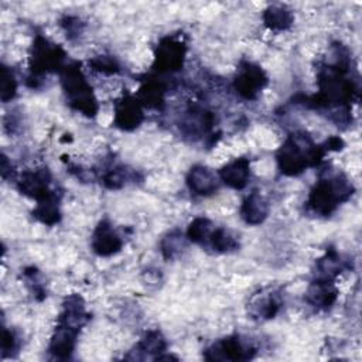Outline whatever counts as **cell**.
<instances>
[{"label":"cell","mask_w":362,"mask_h":362,"mask_svg":"<svg viewBox=\"0 0 362 362\" xmlns=\"http://www.w3.org/2000/svg\"><path fill=\"white\" fill-rule=\"evenodd\" d=\"M324 146L313 143L307 133L298 132L287 137L277 151V164L284 175H298L310 165H318L325 154Z\"/></svg>","instance_id":"obj_1"},{"label":"cell","mask_w":362,"mask_h":362,"mask_svg":"<svg viewBox=\"0 0 362 362\" xmlns=\"http://www.w3.org/2000/svg\"><path fill=\"white\" fill-rule=\"evenodd\" d=\"M354 194L349 180L341 174H329L318 180L308 195V206L318 215H331L341 202H345Z\"/></svg>","instance_id":"obj_2"},{"label":"cell","mask_w":362,"mask_h":362,"mask_svg":"<svg viewBox=\"0 0 362 362\" xmlns=\"http://www.w3.org/2000/svg\"><path fill=\"white\" fill-rule=\"evenodd\" d=\"M61 82L66 100L72 109L88 117H93L98 113V100L78 62H72L62 68Z\"/></svg>","instance_id":"obj_3"},{"label":"cell","mask_w":362,"mask_h":362,"mask_svg":"<svg viewBox=\"0 0 362 362\" xmlns=\"http://www.w3.org/2000/svg\"><path fill=\"white\" fill-rule=\"evenodd\" d=\"M65 59V51L57 45L49 42L47 38L38 35L33 44L31 54V76H40L48 72L59 71L62 68Z\"/></svg>","instance_id":"obj_4"},{"label":"cell","mask_w":362,"mask_h":362,"mask_svg":"<svg viewBox=\"0 0 362 362\" xmlns=\"http://www.w3.org/2000/svg\"><path fill=\"white\" fill-rule=\"evenodd\" d=\"M185 52V42L180 37H165L158 42L156 48L153 66L160 74L177 72L184 65Z\"/></svg>","instance_id":"obj_5"},{"label":"cell","mask_w":362,"mask_h":362,"mask_svg":"<svg viewBox=\"0 0 362 362\" xmlns=\"http://www.w3.org/2000/svg\"><path fill=\"white\" fill-rule=\"evenodd\" d=\"M256 354V348L245 342L239 335H230L214 342L205 351L208 361H247Z\"/></svg>","instance_id":"obj_6"},{"label":"cell","mask_w":362,"mask_h":362,"mask_svg":"<svg viewBox=\"0 0 362 362\" xmlns=\"http://www.w3.org/2000/svg\"><path fill=\"white\" fill-rule=\"evenodd\" d=\"M266 85L267 76L259 65L252 62H242V65L238 68V74L233 82L235 90L240 98L246 100L256 99Z\"/></svg>","instance_id":"obj_7"},{"label":"cell","mask_w":362,"mask_h":362,"mask_svg":"<svg viewBox=\"0 0 362 362\" xmlns=\"http://www.w3.org/2000/svg\"><path fill=\"white\" fill-rule=\"evenodd\" d=\"M79 327H75L64 320L58 318V324L49 341L48 352L55 359H68L76 344V337L79 334Z\"/></svg>","instance_id":"obj_8"},{"label":"cell","mask_w":362,"mask_h":362,"mask_svg":"<svg viewBox=\"0 0 362 362\" xmlns=\"http://www.w3.org/2000/svg\"><path fill=\"white\" fill-rule=\"evenodd\" d=\"M49 181L51 174L47 168H38L34 171H25L23 173L20 181H18V189L34 198L37 202L47 199L52 195H55V191L49 189Z\"/></svg>","instance_id":"obj_9"},{"label":"cell","mask_w":362,"mask_h":362,"mask_svg":"<svg viewBox=\"0 0 362 362\" xmlns=\"http://www.w3.org/2000/svg\"><path fill=\"white\" fill-rule=\"evenodd\" d=\"M144 119L143 105L134 96L126 95L115 106V124L123 130L136 129Z\"/></svg>","instance_id":"obj_10"},{"label":"cell","mask_w":362,"mask_h":362,"mask_svg":"<svg viewBox=\"0 0 362 362\" xmlns=\"http://www.w3.org/2000/svg\"><path fill=\"white\" fill-rule=\"evenodd\" d=\"M123 246L122 238L113 229L110 222L100 221L92 235V249L99 256H112Z\"/></svg>","instance_id":"obj_11"},{"label":"cell","mask_w":362,"mask_h":362,"mask_svg":"<svg viewBox=\"0 0 362 362\" xmlns=\"http://www.w3.org/2000/svg\"><path fill=\"white\" fill-rule=\"evenodd\" d=\"M187 184L194 194L206 197L218 189L219 180L211 168L202 164H197L189 170L187 175Z\"/></svg>","instance_id":"obj_12"},{"label":"cell","mask_w":362,"mask_h":362,"mask_svg":"<svg viewBox=\"0 0 362 362\" xmlns=\"http://www.w3.org/2000/svg\"><path fill=\"white\" fill-rule=\"evenodd\" d=\"M338 297V290L334 286L332 280L317 277L314 280L305 294V300L315 308L320 310H328L332 307Z\"/></svg>","instance_id":"obj_13"},{"label":"cell","mask_w":362,"mask_h":362,"mask_svg":"<svg viewBox=\"0 0 362 362\" xmlns=\"http://www.w3.org/2000/svg\"><path fill=\"white\" fill-rule=\"evenodd\" d=\"M249 177H250V164H249V160L245 157L230 161L219 171L221 181H223L228 187L235 189L245 188L249 181Z\"/></svg>","instance_id":"obj_14"},{"label":"cell","mask_w":362,"mask_h":362,"mask_svg":"<svg viewBox=\"0 0 362 362\" xmlns=\"http://www.w3.org/2000/svg\"><path fill=\"white\" fill-rule=\"evenodd\" d=\"M269 215V204L267 201L257 192L249 194L240 206V218L247 225H259Z\"/></svg>","instance_id":"obj_15"},{"label":"cell","mask_w":362,"mask_h":362,"mask_svg":"<svg viewBox=\"0 0 362 362\" xmlns=\"http://www.w3.org/2000/svg\"><path fill=\"white\" fill-rule=\"evenodd\" d=\"M280 310V298L279 294L273 291L255 294L249 303V313L253 318L270 320L273 318Z\"/></svg>","instance_id":"obj_16"},{"label":"cell","mask_w":362,"mask_h":362,"mask_svg":"<svg viewBox=\"0 0 362 362\" xmlns=\"http://www.w3.org/2000/svg\"><path fill=\"white\" fill-rule=\"evenodd\" d=\"M165 348H167V342H165V338L161 335V332L157 329H151L146 332L144 337L140 339V342L136 345V349L133 351L136 352V355L133 356V359H143L146 356H153L157 361L158 356L163 355Z\"/></svg>","instance_id":"obj_17"},{"label":"cell","mask_w":362,"mask_h":362,"mask_svg":"<svg viewBox=\"0 0 362 362\" xmlns=\"http://www.w3.org/2000/svg\"><path fill=\"white\" fill-rule=\"evenodd\" d=\"M263 21L273 31H284L293 24V13L283 4H272L264 10Z\"/></svg>","instance_id":"obj_18"},{"label":"cell","mask_w":362,"mask_h":362,"mask_svg":"<svg viewBox=\"0 0 362 362\" xmlns=\"http://www.w3.org/2000/svg\"><path fill=\"white\" fill-rule=\"evenodd\" d=\"M348 266L345 260H342L341 255H338L334 249L327 250L325 256L321 257L317 262V270H318V277L327 279V280H334L342 270H345Z\"/></svg>","instance_id":"obj_19"},{"label":"cell","mask_w":362,"mask_h":362,"mask_svg":"<svg viewBox=\"0 0 362 362\" xmlns=\"http://www.w3.org/2000/svg\"><path fill=\"white\" fill-rule=\"evenodd\" d=\"M205 243H208L214 250L222 253L236 250L239 247L236 236L226 228H214Z\"/></svg>","instance_id":"obj_20"},{"label":"cell","mask_w":362,"mask_h":362,"mask_svg":"<svg viewBox=\"0 0 362 362\" xmlns=\"http://www.w3.org/2000/svg\"><path fill=\"white\" fill-rule=\"evenodd\" d=\"M33 215L40 222H42L45 225H55L59 221V218H61L59 208H58L57 194L49 197V198H47V199H42V201L37 202V206L33 211Z\"/></svg>","instance_id":"obj_21"},{"label":"cell","mask_w":362,"mask_h":362,"mask_svg":"<svg viewBox=\"0 0 362 362\" xmlns=\"http://www.w3.org/2000/svg\"><path fill=\"white\" fill-rule=\"evenodd\" d=\"M164 85L161 82H146L139 92V100L143 106L148 107H160L164 98Z\"/></svg>","instance_id":"obj_22"},{"label":"cell","mask_w":362,"mask_h":362,"mask_svg":"<svg viewBox=\"0 0 362 362\" xmlns=\"http://www.w3.org/2000/svg\"><path fill=\"white\" fill-rule=\"evenodd\" d=\"M214 226H212V222L204 216H198L195 218L188 229H187V239L194 242V243H201L204 245L209 236V233L212 232Z\"/></svg>","instance_id":"obj_23"},{"label":"cell","mask_w":362,"mask_h":362,"mask_svg":"<svg viewBox=\"0 0 362 362\" xmlns=\"http://www.w3.org/2000/svg\"><path fill=\"white\" fill-rule=\"evenodd\" d=\"M185 247V239L182 232L173 230L161 240V252L165 259H174Z\"/></svg>","instance_id":"obj_24"},{"label":"cell","mask_w":362,"mask_h":362,"mask_svg":"<svg viewBox=\"0 0 362 362\" xmlns=\"http://www.w3.org/2000/svg\"><path fill=\"white\" fill-rule=\"evenodd\" d=\"M17 90V81L7 66H1V82H0V98L3 102H8L14 98Z\"/></svg>","instance_id":"obj_25"},{"label":"cell","mask_w":362,"mask_h":362,"mask_svg":"<svg viewBox=\"0 0 362 362\" xmlns=\"http://www.w3.org/2000/svg\"><path fill=\"white\" fill-rule=\"evenodd\" d=\"M127 180H129V173H127L123 167L110 168L109 171H106V174H105L103 178H102L105 187H106V188H110V189L120 188L122 185H124V182H126Z\"/></svg>","instance_id":"obj_26"},{"label":"cell","mask_w":362,"mask_h":362,"mask_svg":"<svg viewBox=\"0 0 362 362\" xmlns=\"http://www.w3.org/2000/svg\"><path fill=\"white\" fill-rule=\"evenodd\" d=\"M89 64H90L92 69L99 71V72H103V74H116V72H119V69H120L117 61L113 59L112 57H107V55L96 57V58L92 59Z\"/></svg>","instance_id":"obj_27"},{"label":"cell","mask_w":362,"mask_h":362,"mask_svg":"<svg viewBox=\"0 0 362 362\" xmlns=\"http://www.w3.org/2000/svg\"><path fill=\"white\" fill-rule=\"evenodd\" d=\"M18 349V339L13 331H8L7 328H3V337H1V351L3 356L11 355Z\"/></svg>","instance_id":"obj_28"},{"label":"cell","mask_w":362,"mask_h":362,"mask_svg":"<svg viewBox=\"0 0 362 362\" xmlns=\"http://www.w3.org/2000/svg\"><path fill=\"white\" fill-rule=\"evenodd\" d=\"M81 21L78 18H74V17H65L62 25L65 27L66 30V35H69V38H72L74 35H78V33H81Z\"/></svg>","instance_id":"obj_29"}]
</instances>
